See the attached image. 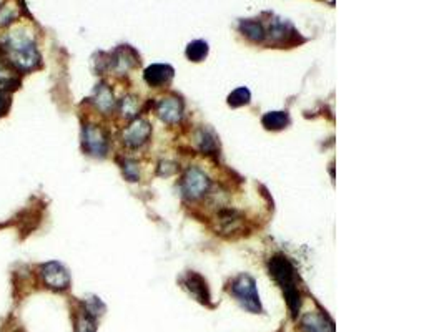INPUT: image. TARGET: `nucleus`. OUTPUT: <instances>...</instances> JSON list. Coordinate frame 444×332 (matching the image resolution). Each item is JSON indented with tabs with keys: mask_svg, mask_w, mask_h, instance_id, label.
Returning <instances> with one entry per match:
<instances>
[{
	"mask_svg": "<svg viewBox=\"0 0 444 332\" xmlns=\"http://www.w3.org/2000/svg\"><path fill=\"white\" fill-rule=\"evenodd\" d=\"M3 55H6L8 64L17 70L28 71L40 65V53L37 50L35 42L24 32L10 33L7 37Z\"/></svg>",
	"mask_w": 444,
	"mask_h": 332,
	"instance_id": "obj_1",
	"label": "nucleus"
},
{
	"mask_svg": "<svg viewBox=\"0 0 444 332\" xmlns=\"http://www.w3.org/2000/svg\"><path fill=\"white\" fill-rule=\"evenodd\" d=\"M270 276L273 277L275 283L282 288L284 299L288 302L291 314L296 317L301 308V294L296 284V272L290 259L283 254H276L270 261Z\"/></svg>",
	"mask_w": 444,
	"mask_h": 332,
	"instance_id": "obj_2",
	"label": "nucleus"
},
{
	"mask_svg": "<svg viewBox=\"0 0 444 332\" xmlns=\"http://www.w3.org/2000/svg\"><path fill=\"white\" fill-rule=\"evenodd\" d=\"M230 292L237 297V301L250 313H262V302H259V294L257 291V283L248 274L238 276L232 283Z\"/></svg>",
	"mask_w": 444,
	"mask_h": 332,
	"instance_id": "obj_3",
	"label": "nucleus"
},
{
	"mask_svg": "<svg viewBox=\"0 0 444 332\" xmlns=\"http://www.w3.org/2000/svg\"><path fill=\"white\" fill-rule=\"evenodd\" d=\"M210 178L203 173L200 168L191 166L188 168L185 176H183L182 188L183 193L188 196L190 200H198L202 198L210 190Z\"/></svg>",
	"mask_w": 444,
	"mask_h": 332,
	"instance_id": "obj_4",
	"label": "nucleus"
},
{
	"mask_svg": "<svg viewBox=\"0 0 444 332\" xmlns=\"http://www.w3.org/2000/svg\"><path fill=\"white\" fill-rule=\"evenodd\" d=\"M40 276L44 284L47 286V288L53 289V291H64V289L70 286L69 269H67L64 264L57 261L45 263L44 266L40 268Z\"/></svg>",
	"mask_w": 444,
	"mask_h": 332,
	"instance_id": "obj_5",
	"label": "nucleus"
},
{
	"mask_svg": "<svg viewBox=\"0 0 444 332\" xmlns=\"http://www.w3.org/2000/svg\"><path fill=\"white\" fill-rule=\"evenodd\" d=\"M83 148L95 158H103L108 151L107 134L97 125H87L83 128Z\"/></svg>",
	"mask_w": 444,
	"mask_h": 332,
	"instance_id": "obj_6",
	"label": "nucleus"
},
{
	"mask_svg": "<svg viewBox=\"0 0 444 332\" xmlns=\"http://www.w3.org/2000/svg\"><path fill=\"white\" fill-rule=\"evenodd\" d=\"M150 134H152V127H150L148 121L135 120L123 132V143L128 148H140L142 145L148 141Z\"/></svg>",
	"mask_w": 444,
	"mask_h": 332,
	"instance_id": "obj_7",
	"label": "nucleus"
},
{
	"mask_svg": "<svg viewBox=\"0 0 444 332\" xmlns=\"http://www.w3.org/2000/svg\"><path fill=\"white\" fill-rule=\"evenodd\" d=\"M157 115L158 119L169 125H175L182 120L183 115V103L173 96H166L157 103Z\"/></svg>",
	"mask_w": 444,
	"mask_h": 332,
	"instance_id": "obj_8",
	"label": "nucleus"
},
{
	"mask_svg": "<svg viewBox=\"0 0 444 332\" xmlns=\"http://www.w3.org/2000/svg\"><path fill=\"white\" fill-rule=\"evenodd\" d=\"M173 73L175 70L171 69L170 65H163V64H155V65H150L148 69L145 70L144 77H145V82L148 83L150 87H163L166 85V83H170V80L173 78Z\"/></svg>",
	"mask_w": 444,
	"mask_h": 332,
	"instance_id": "obj_9",
	"label": "nucleus"
},
{
	"mask_svg": "<svg viewBox=\"0 0 444 332\" xmlns=\"http://www.w3.org/2000/svg\"><path fill=\"white\" fill-rule=\"evenodd\" d=\"M183 286L188 289V292L195 297L196 301H200L202 304L210 306V292H208L207 281L202 276L196 274V272H190L183 281Z\"/></svg>",
	"mask_w": 444,
	"mask_h": 332,
	"instance_id": "obj_10",
	"label": "nucleus"
},
{
	"mask_svg": "<svg viewBox=\"0 0 444 332\" xmlns=\"http://www.w3.org/2000/svg\"><path fill=\"white\" fill-rule=\"evenodd\" d=\"M301 326L307 332H334L333 321L323 313H307L301 319Z\"/></svg>",
	"mask_w": 444,
	"mask_h": 332,
	"instance_id": "obj_11",
	"label": "nucleus"
},
{
	"mask_svg": "<svg viewBox=\"0 0 444 332\" xmlns=\"http://www.w3.org/2000/svg\"><path fill=\"white\" fill-rule=\"evenodd\" d=\"M140 64V57L133 49L130 47H120L113 53L112 57V65L119 73H123V71H128L133 67H137Z\"/></svg>",
	"mask_w": 444,
	"mask_h": 332,
	"instance_id": "obj_12",
	"label": "nucleus"
},
{
	"mask_svg": "<svg viewBox=\"0 0 444 332\" xmlns=\"http://www.w3.org/2000/svg\"><path fill=\"white\" fill-rule=\"evenodd\" d=\"M19 85H20V80L15 77L14 67L8 64L6 55L0 52V90L7 91L8 94V91L14 90V88H17Z\"/></svg>",
	"mask_w": 444,
	"mask_h": 332,
	"instance_id": "obj_13",
	"label": "nucleus"
},
{
	"mask_svg": "<svg viewBox=\"0 0 444 332\" xmlns=\"http://www.w3.org/2000/svg\"><path fill=\"white\" fill-rule=\"evenodd\" d=\"M295 28L291 27V24L284 22V20H273V24L270 25V30L266 32V35L270 37L271 42L275 44H283V42H288L291 35H295Z\"/></svg>",
	"mask_w": 444,
	"mask_h": 332,
	"instance_id": "obj_14",
	"label": "nucleus"
},
{
	"mask_svg": "<svg viewBox=\"0 0 444 332\" xmlns=\"http://www.w3.org/2000/svg\"><path fill=\"white\" fill-rule=\"evenodd\" d=\"M94 102L97 105V108L102 113H110L113 110V105H115V100H113V94L112 90L108 88V85L105 83H100L94 94Z\"/></svg>",
	"mask_w": 444,
	"mask_h": 332,
	"instance_id": "obj_15",
	"label": "nucleus"
},
{
	"mask_svg": "<svg viewBox=\"0 0 444 332\" xmlns=\"http://www.w3.org/2000/svg\"><path fill=\"white\" fill-rule=\"evenodd\" d=\"M75 332H97V317H94L83 306L75 316Z\"/></svg>",
	"mask_w": 444,
	"mask_h": 332,
	"instance_id": "obj_16",
	"label": "nucleus"
},
{
	"mask_svg": "<svg viewBox=\"0 0 444 332\" xmlns=\"http://www.w3.org/2000/svg\"><path fill=\"white\" fill-rule=\"evenodd\" d=\"M262 123L266 130L278 132V130H283L288 127V123H290V116H288V113L284 112H270L263 116Z\"/></svg>",
	"mask_w": 444,
	"mask_h": 332,
	"instance_id": "obj_17",
	"label": "nucleus"
},
{
	"mask_svg": "<svg viewBox=\"0 0 444 332\" xmlns=\"http://www.w3.org/2000/svg\"><path fill=\"white\" fill-rule=\"evenodd\" d=\"M240 30L245 37H248L251 42H263L266 37V30L263 25L257 20H243L240 24Z\"/></svg>",
	"mask_w": 444,
	"mask_h": 332,
	"instance_id": "obj_18",
	"label": "nucleus"
},
{
	"mask_svg": "<svg viewBox=\"0 0 444 332\" xmlns=\"http://www.w3.org/2000/svg\"><path fill=\"white\" fill-rule=\"evenodd\" d=\"M219 222H220V229L223 233H232V231H237L238 225L241 222L240 213L234 211V209H223L219 214Z\"/></svg>",
	"mask_w": 444,
	"mask_h": 332,
	"instance_id": "obj_19",
	"label": "nucleus"
},
{
	"mask_svg": "<svg viewBox=\"0 0 444 332\" xmlns=\"http://www.w3.org/2000/svg\"><path fill=\"white\" fill-rule=\"evenodd\" d=\"M208 55V44L203 40L191 42L187 47V57L191 62H202Z\"/></svg>",
	"mask_w": 444,
	"mask_h": 332,
	"instance_id": "obj_20",
	"label": "nucleus"
},
{
	"mask_svg": "<svg viewBox=\"0 0 444 332\" xmlns=\"http://www.w3.org/2000/svg\"><path fill=\"white\" fill-rule=\"evenodd\" d=\"M251 98V94L248 88L241 87V88H237V90L232 91L228 96V105L233 108H238V107H243V105H246L250 102Z\"/></svg>",
	"mask_w": 444,
	"mask_h": 332,
	"instance_id": "obj_21",
	"label": "nucleus"
},
{
	"mask_svg": "<svg viewBox=\"0 0 444 332\" xmlns=\"http://www.w3.org/2000/svg\"><path fill=\"white\" fill-rule=\"evenodd\" d=\"M82 306H83V308H85L87 311H89V313H90L94 317H100L103 313H105V304H103V302L100 301L99 297H95V296L87 297V299L82 302Z\"/></svg>",
	"mask_w": 444,
	"mask_h": 332,
	"instance_id": "obj_22",
	"label": "nucleus"
},
{
	"mask_svg": "<svg viewBox=\"0 0 444 332\" xmlns=\"http://www.w3.org/2000/svg\"><path fill=\"white\" fill-rule=\"evenodd\" d=\"M138 113V100L135 96H125L121 100V115L125 119H133Z\"/></svg>",
	"mask_w": 444,
	"mask_h": 332,
	"instance_id": "obj_23",
	"label": "nucleus"
},
{
	"mask_svg": "<svg viewBox=\"0 0 444 332\" xmlns=\"http://www.w3.org/2000/svg\"><path fill=\"white\" fill-rule=\"evenodd\" d=\"M196 138H198L200 148H202V151H205V153H213V151H216L215 138H213L210 133L200 132L198 137H196Z\"/></svg>",
	"mask_w": 444,
	"mask_h": 332,
	"instance_id": "obj_24",
	"label": "nucleus"
},
{
	"mask_svg": "<svg viewBox=\"0 0 444 332\" xmlns=\"http://www.w3.org/2000/svg\"><path fill=\"white\" fill-rule=\"evenodd\" d=\"M123 175L127 176L128 182H137L138 178H140V173H138V165L135 161H132V159H127V161L123 163Z\"/></svg>",
	"mask_w": 444,
	"mask_h": 332,
	"instance_id": "obj_25",
	"label": "nucleus"
},
{
	"mask_svg": "<svg viewBox=\"0 0 444 332\" xmlns=\"http://www.w3.org/2000/svg\"><path fill=\"white\" fill-rule=\"evenodd\" d=\"M15 17V7H2L0 8V25H8Z\"/></svg>",
	"mask_w": 444,
	"mask_h": 332,
	"instance_id": "obj_26",
	"label": "nucleus"
},
{
	"mask_svg": "<svg viewBox=\"0 0 444 332\" xmlns=\"http://www.w3.org/2000/svg\"><path fill=\"white\" fill-rule=\"evenodd\" d=\"M8 110H10V95L0 90V116L7 115Z\"/></svg>",
	"mask_w": 444,
	"mask_h": 332,
	"instance_id": "obj_27",
	"label": "nucleus"
}]
</instances>
